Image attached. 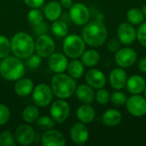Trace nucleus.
<instances>
[{"label": "nucleus", "mask_w": 146, "mask_h": 146, "mask_svg": "<svg viewBox=\"0 0 146 146\" xmlns=\"http://www.w3.org/2000/svg\"><path fill=\"white\" fill-rule=\"evenodd\" d=\"M91 47H99L103 45L108 38V29L104 21L99 20H93L88 21L83 30L81 36Z\"/></svg>", "instance_id": "f257e3e1"}, {"label": "nucleus", "mask_w": 146, "mask_h": 146, "mask_svg": "<svg viewBox=\"0 0 146 146\" xmlns=\"http://www.w3.org/2000/svg\"><path fill=\"white\" fill-rule=\"evenodd\" d=\"M50 87L57 98L67 99L71 98L76 91V80L64 73L56 74L50 81Z\"/></svg>", "instance_id": "f03ea898"}, {"label": "nucleus", "mask_w": 146, "mask_h": 146, "mask_svg": "<svg viewBox=\"0 0 146 146\" xmlns=\"http://www.w3.org/2000/svg\"><path fill=\"white\" fill-rule=\"evenodd\" d=\"M11 52L20 59H27L35 50V42L31 35L25 32L15 33L10 40Z\"/></svg>", "instance_id": "7ed1b4c3"}, {"label": "nucleus", "mask_w": 146, "mask_h": 146, "mask_svg": "<svg viewBox=\"0 0 146 146\" xmlns=\"http://www.w3.org/2000/svg\"><path fill=\"white\" fill-rule=\"evenodd\" d=\"M25 71V64L15 56H8L0 62V75L6 80L16 81L23 77Z\"/></svg>", "instance_id": "20e7f679"}, {"label": "nucleus", "mask_w": 146, "mask_h": 146, "mask_svg": "<svg viewBox=\"0 0 146 146\" xmlns=\"http://www.w3.org/2000/svg\"><path fill=\"white\" fill-rule=\"evenodd\" d=\"M86 42L83 38L77 34H68L64 37L62 50L64 54L72 59L80 57L86 50Z\"/></svg>", "instance_id": "39448f33"}, {"label": "nucleus", "mask_w": 146, "mask_h": 146, "mask_svg": "<svg viewBox=\"0 0 146 146\" xmlns=\"http://www.w3.org/2000/svg\"><path fill=\"white\" fill-rule=\"evenodd\" d=\"M53 96L54 93L51 87L44 83L37 85L32 92V98L34 104L41 108L50 105L52 102Z\"/></svg>", "instance_id": "423d86ee"}, {"label": "nucleus", "mask_w": 146, "mask_h": 146, "mask_svg": "<svg viewBox=\"0 0 146 146\" xmlns=\"http://www.w3.org/2000/svg\"><path fill=\"white\" fill-rule=\"evenodd\" d=\"M70 106L65 99L58 98L55 100L50 108V114L56 123L62 124L70 115Z\"/></svg>", "instance_id": "0eeeda50"}, {"label": "nucleus", "mask_w": 146, "mask_h": 146, "mask_svg": "<svg viewBox=\"0 0 146 146\" xmlns=\"http://www.w3.org/2000/svg\"><path fill=\"white\" fill-rule=\"evenodd\" d=\"M138 59L137 51L131 47L120 48L115 55V62L122 68H131Z\"/></svg>", "instance_id": "6e6552de"}, {"label": "nucleus", "mask_w": 146, "mask_h": 146, "mask_svg": "<svg viewBox=\"0 0 146 146\" xmlns=\"http://www.w3.org/2000/svg\"><path fill=\"white\" fill-rule=\"evenodd\" d=\"M125 105L128 113L134 117H142L146 115V98L140 94H133L127 98Z\"/></svg>", "instance_id": "1a4fd4ad"}, {"label": "nucleus", "mask_w": 146, "mask_h": 146, "mask_svg": "<svg viewBox=\"0 0 146 146\" xmlns=\"http://www.w3.org/2000/svg\"><path fill=\"white\" fill-rule=\"evenodd\" d=\"M89 8L82 3H75L69 9V17L77 26H85L90 20Z\"/></svg>", "instance_id": "9d476101"}, {"label": "nucleus", "mask_w": 146, "mask_h": 146, "mask_svg": "<svg viewBox=\"0 0 146 146\" xmlns=\"http://www.w3.org/2000/svg\"><path fill=\"white\" fill-rule=\"evenodd\" d=\"M116 35L121 44L128 46L133 44L136 41L137 30L135 29L134 26L128 21L122 22L117 27Z\"/></svg>", "instance_id": "9b49d317"}, {"label": "nucleus", "mask_w": 146, "mask_h": 146, "mask_svg": "<svg viewBox=\"0 0 146 146\" xmlns=\"http://www.w3.org/2000/svg\"><path fill=\"white\" fill-rule=\"evenodd\" d=\"M55 42L50 36L47 34L38 36L35 41V50L38 55L41 57L48 58L52 53L55 52Z\"/></svg>", "instance_id": "f8f14e48"}, {"label": "nucleus", "mask_w": 146, "mask_h": 146, "mask_svg": "<svg viewBox=\"0 0 146 146\" xmlns=\"http://www.w3.org/2000/svg\"><path fill=\"white\" fill-rule=\"evenodd\" d=\"M69 135L71 140L78 145H85L88 141L90 137L88 127L86 126L85 123H82L80 121L74 123L71 127Z\"/></svg>", "instance_id": "ddd939ff"}, {"label": "nucleus", "mask_w": 146, "mask_h": 146, "mask_svg": "<svg viewBox=\"0 0 146 146\" xmlns=\"http://www.w3.org/2000/svg\"><path fill=\"white\" fill-rule=\"evenodd\" d=\"M35 138V133L33 128L27 125L23 124L19 126L15 132V139L17 144L21 145H30Z\"/></svg>", "instance_id": "4468645a"}, {"label": "nucleus", "mask_w": 146, "mask_h": 146, "mask_svg": "<svg viewBox=\"0 0 146 146\" xmlns=\"http://www.w3.org/2000/svg\"><path fill=\"white\" fill-rule=\"evenodd\" d=\"M68 65V56L60 52H54L48 57V66L55 74L64 73Z\"/></svg>", "instance_id": "2eb2a0df"}, {"label": "nucleus", "mask_w": 146, "mask_h": 146, "mask_svg": "<svg viewBox=\"0 0 146 146\" xmlns=\"http://www.w3.org/2000/svg\"><path fill=\"white\" fill-rule=\"evenodd\" d=\"M43 146H64L66 145V138L62 133L54 128L46 130L41 139Z\"/></svg>", "instance_id": "dca6fc26"}, {"label": "nucleus", "mask_w": 146, "mask_h": 146, "mask_svg": "<svg viewBox=\"0 0 146 146\" xmlns=\"http://www.w3.org/2000/svg\"><path fill=\"white\" fill-rule=\"evenodd\" d=\"M127 78V74L125 69L121 67H117L113 68L110 73L109 81L113 89L121 90L126 87Z\"/></svg>", "instance_id": "f3484780"}, {"label": "nucleus", "mask_w": 146, "mask_h": 146, "mask_svg": "<svg viewBox=\"0 0 146 146\" xmlns=\"http://www.w3.org/2000/svg\"><path fill=\"white\" fill-rule=\"evenodd\" d=\"M86 81L93 89H100L105 86L107 78L104 73L97 68H92L86 74Z\"/></svg>", "instance_id": "a211bd4d"}, {"label": "nucleus", "mask_w": 146, "mask_h": 146, "mask_svg": "<svg viewBox=\"0 0 146 146\" xmlns=\"http://www.w3.org/2000/svg\"><path fill=\"white\" fill-rule=\"evenodd\" d=\"M146 81L144 77L139 74H133L127 78L126 87L127 91L132 94H141L144 92Z\"/></svg>", "instance_id": "6ab92c4d"}, {"label": "nucleus", "mask_w": 146, "mask_h": 146, "mask_svg": "<svg viewBox=\"0 0 146 146\" xmlns=\"http://www.w3.org/2000/svg\"><path fill=\"white\" fill-rule=\"evenodd\" d=\"M33 88H34V85L31 79L21 77L15 81L14 91L17 96L24 98L30 95Z\"/></svg>", "instance_id": "aec40b11"}, {"label": "nucleus", "mask_w": 146, "mask_h": 146, "mask_svg": "<svg viewBox=\"0 0 146 146\" xmlns=\"http://www.w3.org/2000/svg\"><path fill=\"white\" fill-rule=\"evenodd\" d=\"M76 115H77L78 120L80 122L85 123L86 125V124L92 123L95 120L96 111H95V109L90 104H83L77 109Z\"/></svg>", "instance_id": "412c9836"}, {"label": "nucleus", "mask_w": 146, "mask_h": 146, "mask_svg": "<svg viewBox=\"0 0 146 146\" xmlns=\"http://www.w3.org/2000/svg\"><path fill=\"white\" fill-rule=\"evenodd\" d=\"M74 94L82 104H91L95 100L94 90L88 84H82L77 86Z\"/></svg>", "instance_id": "4be33fe9"}, {"label": "nucleus", "mask_w": 146, "mask_h": 146, "mask_svg": "<svg viewBox=\"0 0 146 146\" xmlns=\"http://www.w3.org/2000/svg\"><path fill=\"white\" fill-rule=\"evenodd\" d=\"M122 120L121 113L116 109H109L103 114L102 121L103 123L109 127H116L121 123Z\"/></svg>", "instance_id": "5701e85b"}, {"label": "nucleus", "mask_w": 146, "mask_h": 146, "mask_svg": "<svg viewBox=\"0 0 146 146\" xmlns=\"http://www.w3.org/2000/svg\"><path fill=\"white\" fill-rule=\"evenodd\" d=\"M62 6L57 1L49 2L44 9V16L50 21L58 20L62 15Z\"/></svg>", "instance_id": "b1692460"}, {"label": "nucleus", "mask_w": 146, "mask_h": 146, "mask_svg": "<svg viewBox=\"0 0 146 146\" xmlns=\"http://www.w3.org/2000/svg\"><path fill=\"white\" fill-rule=\"evenodd\" d=\"M100 58L101 56L99 52L93 49H89L86 50H85V51L80 56V61L82 62L85 67H88V68H92L97 66L100 62Z\"/></svg>", "instance_id": "393cba45"}, {"label": "nucleus", "mask_w": 146, "mask_h": 146, "mask_svg": "<svg viewBox=\"0 0 146 146\" xmlns=\"http://www.w3.org/2000/svg\"><path fill=\"white\" fill-rule=\"evenodd\" d=\"M67 71L68 73V75H70L72 78H74V80H79L83 76L85 73V66L81 61L75 58L68 62Z\"/></svg>", "instance_id": "a878e982"}, {"label": "nucleus", "mask_w": 146, "mask_h": 146, "mask_svg": "<svg viewBox=\"0 0 146 146\" xmlns=\"http://www.w3.org/2000/svg\"><path fill=\"white\" fill-rule=\"evenodd\" d=\"M127 19L129 23L133 24V26H137L144 22L145 18L141 9L133 7L128 9V11L127 12Z\"/></svg>", "instance_id": "bb28decb"}, {"label": "nucleus", "mask_w": 146, "mask_h": 146, "mask_svg": "<svg viewBox=\"0 0 146 146\" xmlns=\"http://www.w3.org/2000/svg\"><path fill=\"white\" fill-rule=\"evenodd\" d=\"M39 117V110L37 105H29L22 111V118L25 122L31 124L35 122Z\"/></svg>", "instance_id": "cd10ccee"}, {"label": "nucleus", "mask_w": 146, "mask_h": 146, "mask_svg": "<svg viewBox=\"0 0 146 146\" xmlns=\"http://www.w3.org/2000/svg\"><path fill=\"white\" fill-rule=\"evenodd\" d=\"M51 32L58 38H64L68 33V27L66 22L58 19L51 24Z\"/></svg>", "instance_id": "c85d7f7f"}, {"label": "nucleus", "mask_w": 146, "mask_h": 146, "mask_svg": "<svg viewBox=\"0 0 146 146\" xmlns=\"http://www.w3.org/2000/svg\"><path fill=\"white\" fill-rule=\"evenodd\" d=\"M27 19L33 27L38 25L44 21V13L38 8H32L27 15Z\"/></svg>", "instance_id": "c756f323"}, {"label": "nucleus", "mask_w": 146, "mask_h": 146, "mask_svg": "<svg viewBox=\"0 0 146 146\" xmlns=\"http://www.w3.org/2000/svg\"><path fill=\"white\" fill-rule=\"evenodd\" d=\"M11 52L10 40L4 35L0 34V59L9 56Z\"/></svg>", "instance_id": "7c9ffc66"}, {"label": "nucleus", "mask_w": 146, "mask_h": 146, "mask_svg": "<svg viewBox=\"0 0 146 146\" xmlns=\"http://www.w3.org/2000/svg\"><path fill=\"white\" fill-rule=\"evenodd\" d=\"M127 100V96L120 92V90H115L114 92L110 94V101L116 106H123L126 104Z\"/></svg>", "instance_id": "2f4dec72"}, {"label": "nucleus", "mask_w": 146, "mask_h": 146, "mask_svg": "<svg viewBox=\"0 0 146 146\" xmlns=\"http://www.w3.org/2000/svg\"><path fill=\"white\" fill-rule=\"evenodd\" d=\"M37 122V126L42 129L44 130H49V129H52L55 127V124L56 121L52 119V117L47 116V115H43V116H39L38 118V120L36 121Z\"/></svg>", "instance_id": "473e14b6"}, {"label": "nucleus", "mask_w": 146, "mask_h": 146, "mask_svg": "<svg viewBox=\"0 0 146 146\" xmlns=\"http://www.w3.org/2000/svg\"><path fill=\"white\" fill-rule=\"evenodd\" d=\"M95 100L102 105L107 104L110 101V94L108 90L103 88L98 89V92L95 93Z\"/></svg>", "instance_id": "72a5a7b5"}, {"label": "nucleus", "mask_w": 146, "mask_h": 146, "mask_svg": "<svg viewBox=\"0 0 146 146\" xmlns=\"http://www.w3.org/2000/svg\"><path fill=\"white\" fill-rule=\"evenodd\" d=\"M15 136L9 131L3 132L0 134V146H15Z\"/></svg>", "instance_id": "f704fd0d"}, {"label": "nucleus", "mask_w": 146, "mask_h": 146, "mask_svg": "<svg viewBox=\"0 0 146 146\" xmlns=\"http://www.w3.org/2000/svg\"><path fill=\"white\" fill-rule=\"evenodd\" d=\"M41 56L39 55L36 54H32L30 56H28L26 59V65L27 68H31V69H35L39 67L40 63H41Z\"/></svg>", "instance_id": "c9c22d12"}, {"label": "nucleus", "mask_w": 146, "mask_h": 146, "mask_svg": "<svg viewBox=\"0 0 146 146\" xmlns=\"http://www.w3.org/2000/svg\"><path fill=\"white\" fill-rule=\"evenodd\" d=\"M10 118V110L4 104H0V126L5 125Z\"/></svg>", "instance_id": "e433bc0d"}, {"label": "nucleus", "mask_w": 146, "mask_h": 146, "mask_svg": "<svg viewBox=\"0 0 146 146\" xmlns=\"http://www.w3.org/2000/svg\"><path fill=\"white\" fill-rule=\"evenodd\" d=\"M137 39L141 45L146 47V21L139 24L137 29Z\"/></svg>", "instance_id": "4c0bfd02"}, {"label": "nucleus", "mask_w": 146, "mask_h": 146, "mask_svg": "<svg viewBox=\"0 0 146 146\" xmlns=\"http://www.w3.org/2000/svg\"><path fill=\"white\" fill-rule=\"evenodd\" d=\"M46 31H47V25L44 21L41 22L38 25L33 26V33L37 36H40V35L45 34L46 33Z\"/></svg>", "instance_id": "58836bf2"}, {"label": "nucleus", "mask_w": 146, "mask_h": 146, "mask_svg": "<svg viewBox=\"0 0 146 146\" xmlns=\"http://www.w3.org/2000/svg\"><path fill=\"white\" fill-rule=\"evenodd\" d=\"M108 50L110 52H116L120 48H121V42L119 41V39L117 38H113L110 41H109L108 44H107Z\"/></svg>", "instance_id": "ea45409f"}, {"label": "nucleus", "mask_w": 146, "mask_h": 146, "mask_svg": "<svg viewBox=\"0 0 146 146\" xmlns=\"http://www.w3.org/2000/svg\"><path fill=\"white\" fill-rule=\"evenodd\" d=\"M25 4L30 8H39L41 7L45 0H23Z\"/></svg>", "instance_id": "a19ab883"}, {"label": "nucleus", "mask_w": 146, "mask_h": 146, "mask_svg": "<svg viewBox=\"0 0 146 146\" xmlns=\"http://www.w3.org/2000/svg\"><path fill=\"white\" fill-rule=\"evenodd\" d=\"M60 4L62 8L64 9H70L72 7V5L74 4L73 0H60Z\"/></svg>", "instance_id": "79ce46f5"}, {"label": "nucleus", "mask_w": 146, "mask_h": 146, "mask_svg": "<svg viewBox=\"0 0 146 146\" xmlns=\"http://www.w3.org/2000/svg\"><path fill=\"white\" fill-rule=\"evenodd\" d=\"M139 68L142 73L146 74V56L140 59V61L139 62Z\"/></svg>", "instance_id": "37998d69"}, {"label": "nucleus", "mask_w": 146, "mask_h": 146, "mask_svg": "<svg viewBox=\"0 0 146 146\" xmlns=\"http://www.w3.org/2000/svg\"><path fill=\"white\" fill-rule=\"evenodd\" d=\"M141 10H142V12H143V14H144V16H145V18H146V4L143 5V7H142Z\"/></svg>", "instance_id": "c03bdc74"}, {"label": "nucleus", "mask_w": 146, "mask_h": 146, "mask_svg": "<svg viewBox=\"0 0 146 146\" xmlns=\"http://www.w3.org/2000/svg\"><path fill=\"white\" fill-rule=\"evenodd\" d=\"M144 94H145V97L146 98V85H145V90H144Z\"/></svg>", "instance_id": "a18cd8bd"}]
</instances>
